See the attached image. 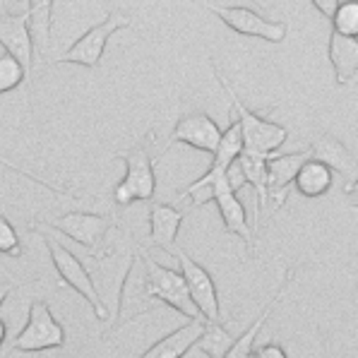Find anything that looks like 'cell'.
<instances>
[{"instance_id": "6da1fadb", "label": "cell", "mask_w": 358, "mask_h": 358, "mask_svg": "<svg viewBox=\"0 0 358 358\" xmlns=\"http://www.w3.org/2000/svg\"><path fill=\"white\" fill-rule=\"evenodd\" d=\"M142 264H145V274H142V286H145V294L150 296V301H159L164 306H169L171 310L180 313L188 320H202L200 310L192 303L190 289L185 284L183 272H176L164 264H159L154 257L147 252L140 255Z\"/></svg>"}, {"instance_id": "7a4b0ae2", "label": "cell", "mask_w": 358, "mask_h": 358, "mask_svg": "<svg viewBox=\"0 0 358 358\" xmlns=\"http://www.w3.org/2000/svg\"><path fill=\"white\" fill-rule=\"evenodd\" d=\"M118 159H123L128 171H125V178L113 190L115 202L120 207H128L132 202L152 200L154 190H157V173H154L152 159V135L142 137L130 150H123L118 154Z\"/></svg>"}, {"instance_id": "3957f363", "label": "cell", "mask_w": 358, "mask_h": 358, "mask_svg": "<svg viewBox=\"0 0 358 358\" xmlns=\"http://www.w3.org/2000/svg\"><path fill=\"white\" fill-rule=\"evenodd\" d=\"M212 73L217 77V82L222 85V90L227 92L231 99V111L238 115L241 125H243V137H245V152L248 154H257V157H274V152L286 142L289 137V130L284 125L274 123L269 118H262L255 111L245 106L238 96H236L234 87L224 80V75L217 70V65H212Z\"/></svg>"}, {"instance_id": "277c9868", "label": "cell", "mask_w": 358, "mask_h": 358, "mask_svg": "<svg viewBox=\"0 0 358 358\" xmlns=\"http://www.w3.org/2000/svg\"><path fill=\"white\" fill-rule=\"evenodd\" d=\"M43 243H46V250H48V255H51V262H53V267H56L60 282L68 284L73 291H77V294L92 306V310H94V315L99 320L106 322L108 308H106V303L101 301V294H99L90 269L82 264L80 257L73 255V252L60 243V241L53 238V236H43Z\"/></svg>"}, {"instance_id": "5b68a950", "label": "cell", "mask_w": 358, "mask_h": 358, "mask_svg": "<svg viewBox=\"0 0 358 358\" xmlns=\"http://www.w3.org/2000/svg\"><path fill=\"white\" fill-rule=\"evenodd\" d=\"M130 17L120 10H111L99 24L92 27L90 31H85L77 41H73V46L63 53L60 58H56V63H73L82 65V68H99L106 51V43L113 34H118L120 29H128Z\"/></svg>"}, {"instance_id": "8992f818", "label": "cell", "mask_w": 358, "mask_h": 358, "mask_svg": "<svg viewBox=\"0 0 358 358\" xmlns=\"http://www.w3.org/2000/svg\"><path fill=\"white\" fill-rule=\"evenodd\" d=\"M65 346V327L53 317L48 303L34 301L29 306L27 324L20 329L13 349L20 354H38V351H53Z\"/></svg>"}, {"instance_id": "52a82bcc", "label": "cell", "mask_w": 358, "mask_h": 358, "mask_svg": "<svg viewBox=\"0 0 358 358\" xmlns=\"http://www.w3.org/2000/svg\"><path fill=\"white\" fill-rule=\"evenodd\" d=\"M212 15H217L229 29H234L241 36H252L262 38L267 43H282L286 34H289V27L284 22H269L264 20L260 13L250 8H238V5H205Z\"/></svg>"}, {"instance_id": "ba28073f", "label": "cell", "mask_w": 358, "mask_h": 358, "mask_svg": "<svg viewBox=\"0 0 358 358\" xmlns=\"http://www.w3.org/2000/svg\"><path fill=\"white\" fill-rule=\"evenodd\" d=\"M176 260L180 262V272L185 277V284L190 289L192 303L200 310L202 320L205 322H222V308H219V294L217 284H214L212 274L207 272L197 260H192L188 252L178 245L176 250Z\"/></svg>"}, {"instance_id": "9c48e42d", "label": "cell", "mask_w": 358, "mask_h": 358, "mask_svg": "<svg viewBox=\"0 0 358 358\" xmlns=\"http://www.w3.org/2000/svg\"><path fill=\"white\" fill-rule=\"evenodd\" d=\"M111 214H94V212H70L63 214L60 219H53V222H43L46 229H53L58 234L68 236L70 241L80 243L82 248H94L101 243L103 236L108 234V229L113 227Z\"/></svg>"}, {"instance_id": "30bf717a", "label": "cell", "mask_w": 358, "mask_h": 358, "mask_svg": "<svg viewBox=\"0 0 358 358\" xmlns=\"http://www.w3.org/2000/svg\"><path fill=\"white\" fill-rule=\"evenodd\" d=\"M0 46H3V51H8L10 56H15L24 65L27 77L31 80L36 46H34V36H31L29 5H27V10L20 15L3 13V20H0Z\"/></svg>"}, {"instance_id": "8fae6325", "label": "cell", "mask_w": 358, "mask_h": 358, "mask_svg": "<svg viewBox=\"0 0 358 358\" xmlns=\"http://www.w3.org/2000/svg\"><path fill=\"white\" fill-rule=\"evenodd\" d=\"M224 130L217 125V120H212L207 113L195 111L188 113L176 123L173 132H171V142H180V145H188L197 152L212 154L217 152L219 142H222Z\"/></svg>"}, {"instance_id": "7c38bea8", "label": "cell", "mask_w": 358, "mask_h": 358, "mask_svg": "<svg viewBox=\"0 0 358 358\" xmlns=\"http://www.w3.org/2000/svg\"><path fill=\"white\" fill-rule=\"evenodd\" d=\"M310 162V152H296V154H279L269 157V207L279 209L284 207L289 188L296 183V176L303 169V164Z\"/></svg>"}, {"instance_id": "4fadbf2b", "label": "cell", "mask_w": 358, "mask_h": 358, "mask_svg": "<svg viewBox=\"0 0 358 358\" xmlns=\"http://www.w3.org/2000/svg\"><path fill=\"white\" fill-rule=\"evenodd\" d=\"M205 324H207L205 320H188L185 324H180L178 329L166 334L164 339L154 341L150 349L137 358H183L202 339Z\"/></svg>"}, {"instance_id": "5bb4252c", "label": "cell", "mask_w": 358, "mask_h": 358, "mask_svg": "<svg viewBox=\"0 0 358 358\" xmlns=\"http://www.w3.org/2000/svg\"><path fill=\"white\" fill-rule=\"evenodd\" d=\"M180 224H183V212L166 202H157L150 209V243L162 248L171 257H176V238H178Z\"/></svg>"}, {"instance_id": "9a60e30c", "label": "cell", "mask_w": 358, "mask_h": 358, "mask_svg": "<svg viewBox=\"0 0 358 358\" xmlns=\"http://www.w3.org/2000/svg\"><path fill=\"white\" fill-rule=\"evenodd\" d=\"M310 159L322 166H327L334 173L346 176L351 169H354V157L351 152L344 147V142L337 140L329 132H317V135L310 137Z\"/></svg>"}, {"instance_id": "2e32d148", "label": "cell", "mask_w": 358, "mask_h": 358, "mask_svg": "<svg viewBox=\"0 0 358 358\" xmlns=\"http://www.w3.org/2000/svg\"><path fill=\"white\" fill-rule=\"evenodd\" d=\"M217 209H219V217H222V222H224V229H227L229 234L243 238L248 250H252V248H255L252 227H250V219H248L245 205L238 200V195H236L231 188H224L217 195Z\"/></svg>"}, {"instance_id": "e0dca14e", "label": "cell", "mask_w": 358, "mask_h": 358, "mask_svg": "<svg viewBox=\"0 0 358 358\" xmlns=\"http://www.w3.org/2000/svg\"><path fill=\"white\" fill-rule=\"evenodd\" d=\"M327 56L339 85H351L354 77L358 75V38H349L332 31L329 34Z\"/></svg>"}, {"instance_id": "ac0fdd59", "label": "cell", "mask_w": 358, "mask_h": 358, "mask_svg": "<svg viewBox=\"0 0 358 358\" xmlns=\"http://www.w3.org/2000/svg\"><path fill=\"white\" fill-rule=\"evenodd\" d=\"M294 277H296V272H294V269H289V272H286V279L282 282V286H279V291L274 294V299L262 308V313L257 315V320L252 322L250 327H248L238 339H236L234 349H231L224 358H250V356H252V351H255V339H257V334H260L262 329H264V324H267V320H269V315H272L274 308H277L279 303H282L284 294H286V289H289V284L294 282Z\"/></svg>"}, {"instance_id": "d6986e66", "label": "cell", "mask_w": 358, "mask_h": 358, "mask_svg": "<svg viewBox=\"0 0 358 358\" xmlns=\"http://www.w3.org/2000/svg\"><path fill=\"white\" fill-rule=\"evenodd\" d=\"M245 154V137H243V125H241L238 115L231 111V123L224 130L222 142H219L217 152L212 157V166L219 171H229Z\"/></svg>"}, {"instance_id": "ffe728a7", "label": "cell", "mask_w": 358, "mask_h": 358, "mask_svg": "<svg viewBox=\"0 0 358 358\" xmlns=\"http://www.w3.org/2000/svg\"><path fill=\"white\" fill-rule=\"evenodd\" d=\"M332 183H334V171H329L327 166L317 162H306L303 169L299 171L296 176V183L294 188L299 195L308 197V200H315V197H322L332 190Z\"/></svg>"}, {"instance_id": "44dd1931", "label": "cell", "mask_w": 358, "mask_h": 358, "mask_svg": "<svg viewBox=\"0 0 358 358\" xmlns=\"http://www.w3.org/2000/svg\"><path fill=\"white\" fill-rule=\"evenodd\" d=\"M224 188H231L229 178H227V171H219L214 166L207 169V173L202 178H197L195 183H190L188 188L180 192V200H190L192 207H202L207 202H217V195Z\"/></svg>"}, {"instance_id": "7402d4cb", "label": "cell", "mask_w": 358, "mask_h": 358, "mask_svg": "<svg viewBox=\"0 0 358 358\" xmlns=\"http://www.w3.org/2000/svg\"><path fill=\"white\" fill-rule=\"evenodd\" d=\"M269 157H257V154H243L241 166H243L245 180L250 188H255L257 197V214H264L269 207Z\"/></svg>"}, {"instance_id": "603a6c76", "label": "cell", "mask_w": 358, "mask_h": 358, "mask_svg": "<svg viewBox=\"0 0 358 358\" xmlns=\"http://www.w3.org/2000/svg\"><path fill=\"white\" fill-rule=\"evenodd\" d=\"M236 339H238V337H234V334L229 332L227 324L207 322L205 324V334H202V339L197 341L195 349L202 351L207 358H224L231 349H234Z\"/></svg>"}, {"instance_id": "cb8c5ba5", "label": "cell", "mask_w": 358, "mask_h": 358, "mask_svg": "<svg viewBox=\"0 0 358 358\" xmlns=\"http://www.w3.org/2000/svg\"><path fill=\"white\" fill-rule=\"evenodd\" d=\"M29 5V17H31V36H34L36 51L46 53L48 43H51V13L53 3H27Z\"/></svg>"}, {"instance_id": "d4e9b609", "label": "cell", "mask_w": 358, "mask_h": 358, "mask_svg": "<svg viewBox=\"0 0 358 358\" xmlns=\"http://www.w3.org/2000/svg\"><path fill=\"white\" fill-rule=\"evenodd\" d=\"M22 80L29 82L24 65H22L15 56H10L8 51H3L0 53V92L8 94V92L17 90L22 85Z\"/></svg>"}, {"instance_id": "484cf974", "label": "cell", "mask_w": 358, "mask_h": 358, "mask_svg": "<svg viewBox=\"0 0 358 358\" xmlns=\"http://www.w3.org/2000/svg\"><path fill=\"white\" fill-rule=\"evenodd\" d=\"M332 31H337L341 36L349 38H358V0L351 3V0H344L339 5L337 15L332 20Z\"/></svg>"}, {"instance_id": "4316f807", "label": "cell", "mask_w": 358, "mask_h": 358, "mask_svg": "<svg viewBox=\"0 0 358 358\" xmlns=\"http://www.w3.org/2000/svg\"><path fill=\"white\" fill-rule=\"evenodd\" d=\"M0 252L10 257L22 255V241H20L17 231H15V227L5 217L0 219Z\"/></svg>"}, {"instance_id": "83f0119b", "label": "cell", "mask_w": 358, "mask_h": 358, "mask_svg": "<svg viewBox=\"0 0 358 358\" xmlns=\"http://www.w3.org/2000/svg\"><path fill=\"white\" fill-rule=\"evenodd\" d=\"M250 358H289V354H286V349L282 344L267 341V344H262V346H255Z\"/></svg>"}, {"instance_id": "f1b7e54d", "label": "cell", "mask_w": 358, "mask_h": 358, "mask_svg": "<svg viewBox=\"0 0 358 358\" xmlns=\"http://www.w3.org/2000/svg\"><path fill=\"white\" fill-rule=\"evenodd\" d=\"M339 5H341V0H315V3H313V8H315L317 13H322L324 17L332 22L334 15H337V10H339Z\"/></svg>"}, {"instance_id": "f546056e", "label": "cell", "mask_w": 358, "mask_h": 358, "mask_svg": "<svg viewBox=\"0 0 358 358\" xmlns=\"http://www.w3.org/2000/svg\"><path fill=\"white\" fill-rule=\"evenodd\" d=\"M344 192H346V197H349V207L358 209V178L354 180V183H346Z\"/></svg>"}]
</instances>
